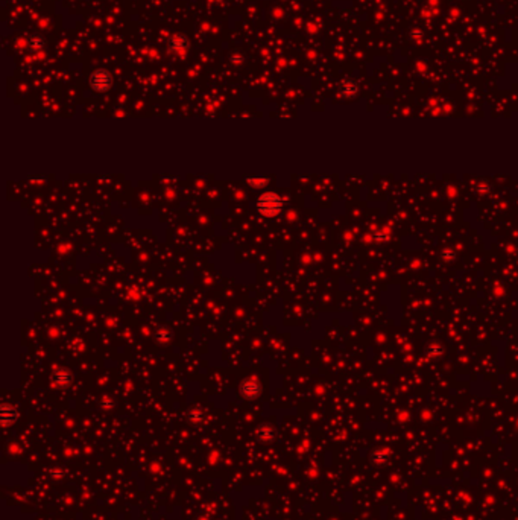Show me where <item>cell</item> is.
<instances>
[{
    "label": "cell",
    "instance_id": "7a4b0ae2",
    "mask_svg": "<svg viewBox=\"0 0 518 520\" xmlns=\"http://www.w3.org/2000/svg\"><path fill=\"white\" fill-rule=\"evenodd\" d=\"M91 85H93L95 90H99V92H103L111 85V76L107 72H97L93 75V79H91Z\"/></svg>",
    "mask_w": 518,
    "mask_h": 520
},
{
    "label": "cell",
    "instance_id": "277c9868",
    "mask_svg": "<svg viewBox=\"0 0 518 520\" xmlns=\"http://www.w3.org/2000/svg\"><path fill=\"white\" fill-rule=\"evenodd\" d=\"M257 385L256 383H245V385H242V391H243L245 394L248 395H254L257 392Z\"/></svg>",
    "mask_w": 518,
    "mask_h": 520
},
{
    "label": "cell",
    "instance_id": "3957f363",
    "mask_svg": "<svg viewBox=\"0 0 518 520\" xmlns=\"http://www.w3.org/2000/svg\"><path fill=\"white\" fill-rule=\"evenodd\" d=\"M56 382L58 383H63V385H65V383H68V380H70V373H68L67 370H58L56 371V376H55Z\"/></svg>",
    "mask_w": 518,
    "mask_h": 520
},
{
    "label": "cell",
    "instance_id": "5b68a950",
    "mask_svg": "<svg viewBox=\"0 0 518 520\" xmlns=\"http://www.w3.org/2000/svg\"><path fill=\"white\" fill-rule=\"evenodd\" d=\"M249 181H251L252 184H256V186H259V184H263L264 181H266V179H264V178H261V179H249Z\"/></svg>",
    "mask_w": 518,
    "mask_h": 520
},
{
    "label": "cell",
    "instance_id": "6da1fadb",
    "mask_svg": "<svg viewBox=\"0 0 518 520\" xmlns=\"http://www.w3.org/2000/svg\"><path fill=\"white\" fill-rule=\"evenodd\" d=\"M257 209L263 216H277L283 210V201L278 195L275 194H264L257 201Z\"/></svg>",
    "mask_w": 518,
    "mask_h": 520
}]
</instances>
